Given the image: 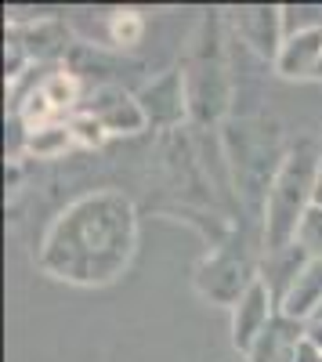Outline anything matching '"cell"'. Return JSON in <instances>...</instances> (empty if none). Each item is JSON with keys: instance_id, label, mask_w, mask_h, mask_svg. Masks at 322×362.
Listing matches in <instances>:
<instances>
[{"instance_id": "ffe728a7", "label": "cell", "mask_w": 322, "mask_h": 362, "mask_svg": "<svg viewBox=\"0 0 322 362\" xmlns=\"http://www.w3.org/2000/svg\"><path fill=\"white\" fill-rule=\"evenodd\" d=\"M318 362H322V351H318Z\"/></svg>"}, {"instance_id": "3957f363", "label": "cell", "mask_w": 322, "mask_h": 362, "mask_svg": "<svg viewBox=\"0 0 322 362\" xmlns=\"http://www.w3.org/2000/svg\"><path fill=\"white\" fill-rule=\"evenodd\" d=\"M225 156H228V170L236 181V196L243 203V218H257L265 214V199L272 181L290 153V145L282 148L279 141V127L268 119H239V124H228L225 138Z\"/></svg>"}, {"instance_id": "ac0fdd59", "label": "cell", "mask_w": 322, "mask_h": 362, "mask_svg": "<svg viewBox=\"0 0 322 362\" xmlns=\"http://www.w3.org/2000/svg\"><path fill=\"white\" fill-rule=\"evenodd\" d=\"M315 203L322 206V167H318V192H315Z\"/></svg>"}, {"instance_id": "5b68a950", "label": "cell", "mask_w": 322, "mask_h": 362, "mask_svg": "<svg viewBox=\"0 0 322 362\" xmlns=\"http://www.w3.org/2000/svg\"><path fill=\"white\" fill-rule=\"evenodd\" d=\"M217 29L221 22L217 18H207L203 22V37L196 40L189 62L181 66L185 69V87H189V109L199 124H214V119L225 116L228 109V58L221 51V40H217Z\"/></svg>"}, {"instance_id": "4fadbf2b", "label": "cell", "mask_w": 322, "mask_h": 362, "mask_svg": "<svg viewBox=\"0 0 322 362\" xmlns=\"http://www.w3.org/2000/svg\"><path fill=\"white\" fill-rule=\"evenodd\" d=\"M308 337V326L286 319V315H275L272 326L261 334V341L250 348L246 362H286L290 355H294L301 348V341Z\"/></svg>"}, {"instance_id": "2e32d148", "label": "cell", "mask_w": 322, "mask_h": 362, "mask_svg": "<svg viewBox=\"0 0 322 362\" xmlns=\"http://www.w3.org/2000/svg\"><path fill=\"white\" fill-rule=\"evenodd\" d=\"M297 243H301L311 257L322 261V206H318V203L308 210V218H304V225H301V232H297Z\"/></svg>"}, {"instance_id": "7c38bea8", "label": "cell", "mask_w": 322, "mask_h": 362, "mask_svg": "<svg viewBox=\"0 0 322 362\" xmlns=\"http://www.w3.org/2000/svg\"><path fill=\"white\" fill-rule=\"evenodd\" d=\"M308 261H311V254H308L301 243H290V247H282V250L265 254V261H261V283L272 290L275 308L282 305V297L290 293V286L297 283V276L304 272Z\"/></svg>"}, {"instance_id": "30bf717a", "label": "cell", "mask_w": 322, "mask_h": 362, "mask_svg": "<svg viewBox=\"0 0 322 362\" xmlns=\"http://www.w3.org/2000/svg\"><path fill=\"white\" fill-rule=\"evenodd\" d=\"M318 62H322V33H294L282 40L272 69L282 80H315Z\"/></svg>"}, {"instance_id": "52a82bcc", "label": "cell", "mask_w": 322, "mask_h": 362, "mask_svg": "<svg viewBox=\"0 0 322 362\" xmlns=\"http://www.w3.org/2000/svg\"><path fill=\"white\" fill-rule=\"evenodd\" d=\"M228 25L239 37L243 47H250L261 62L275 66L279 47L286 40L282 29V4H243L228 11Z\"/></svg>"}, {"instance_id": "ba28073f", "label": "cell", "mask_w": 322, "mask_h": 362, "mask_svg": "<svg viewBox=\"0 0 322 362\" xmlns=\"http://www.w3.org/2000/svg\"><path fill=\"white\" fill-rule=\"evenodd\" d=\"M83 112H91L102 124L105 134H138V131L149 127V124H145V112H141L138 98L131 95V90L116 87V83L95 87V95H91V102L83 105Z\"/></svg>"}, {"instance_id": "7a4b0ae2", "label": "cell", "mask_w": 322, "mask_h": 362, "mask_svg": "<svg viewBox=\"0 0 322 362\" xmlns=\"http://www.w3.org/2000/svg\"><path fill=\"white\" fill-rule=\"evenodd\" d=\"M318 167H322V141L318 138H297L268 189L261 228H265V254L297 243V232L315 206L318 192Z\"/></svg>"}, {"instance_id": "6da1fadb", "label": "cell", "mask_w": 322, "mask_h": 362, "mask_svg": "<svg viewBox=\"0 0 322 362\" xmlns=\"http://www.w3.org/2000/svg\"><path fill=\"white\" fill-rule=\"evenodd\" d=\"M138 250V210L116 189L83 192L51 221L37 264L69 286H109L127 272Z\"/></svg>"}, {"instance_id": "d6986e66", "label": "cell", "mask_w": 322, "mask_h": 362, "mask_svg": "<svg viewBox=\"0 0 322 362\" xmlns=\"http://www.w3.org/2000/svg\"><path fill=\"white\" fill-rule=\"evenodd\" d=\"M315 80H322V62H318V73H315Z\"/></svg>"}, {"instance_id": "9a60e30c", "label": "cell", "mask_w": 322, "mask_h": 362, "mask_svg": "<svg viewBox=\"0 0 322 362\" xmlns=\"http://www.w3.org/2000/svg\"><path fill=\"white\" fill-rule=\"evenodd\" d=\"M109 29H112V40L120 47H134L141 40V33H145V18L138 11H116Z\"/></svg>"}, {"instance_id": "277c9868", "label": "cell", "mask_w": 322, "mask_h": 362, "mask_svg": "<svg viewBox=\"0 0 322 362\" xmlns=\"http://www.w3.org/2000/svg\"><path fill=\"white\" fill-rule=\"evenodd\" d=\"M261 261H265V228L257 218L239 214V225H232L199 261L196 290L214 305L236 308L239 297L261 279Z\"/></svg>"}, {"instance_id": "8992f818", "label": "cell", "mask_w": 322, "mask_h": 362, "mask_svg": "<svg viewBox=\"0 0 322 362\" xmlns=\"http://www.w3.org/2000/svg\"><path fill=\"white\" fill-rule=\"evenodd\" d=\"M134 98L145 112V124L156 131H178L181 119L192 116L189 109V87H185V69H167L153 80H145Z\"/></svg>"}, {"instance_id": "e0dca14e", "label": "cell", "mask_w": 322, "mask_h": 362, "mask_svg": "<svg viewBox=\"0 0 322 362\" xmlns=\"http://www.w3.org/2000/svg\"><path fill=\"white\" fill-rule=\"evenodd\" d=\"M308 341L322 351V322H308Z\"/></svg>"}, {"instance_id": "8fae6325", "label": "cell", "mask_w": 322, "mask_h": 362, "mask_svg": "<svg viewBox=\"0 0 322 362\" xmlns=\"http://www.w3.org/2000/svg\"><path fill=\"white\" fill-rule=\"evenodd\" d=\"M318 308H322V261L311 257V261L304 264V272L297 276V283L290 286V293L282 297L279 315L308 326V322L318 315Z\"/></svg>"}, {"instance_id": "9c48e42d", "label": "cell", "mask_w": 322, "mask_h": 362, "mask_svg": "<svg viewBox=\"0 0 322 362\" xmlns=\"http://www.w3.org/2000/svg\"><path fill=\"white\" fill-rule=\"evenodd\" d=\"M275 315H279V308H275L272 290L257 279V283L239 297V305L232 308V344H236V351L250 355V348L261 341V334L272 326Z\"/></svg>"}, {"instance_id": "5bb4252c", "label": "cell", "mask_w": 322, "mask_h": 362, "mask_svg": "<svg viewBox=\"0 0 322 362\" xmlns=\"http://www.w3.org/2000/svg\"><path fill=\"white\" fill-rule=\"evenodd\" d=\"M282 29L294 33H322V4H282Z\"/></svg>"}]
</instances>
